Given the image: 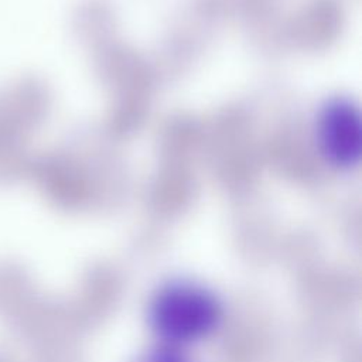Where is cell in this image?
Listing matches in <instances>:
<instances>
[{
  "mask_svg": "<svg viewBox=\"0 0 362 362\" xmlns=\"http://www.w3.org/2000/svg\"><path fill=\"white\" fill-rule=\"evenodd\" d=\"M219 317L214 294L195 283H170L158 290L150 305L156 332L171 345L205 337L216 327Z\"/></svg>",
  "mask_w": 362,
  "mask_h": 362,
  "instance_id": "obj_1",
  "label": "cell"
},
{
  "mask_svg": "<svg viewBox=\"0 0 362 362\" xmlns=\"http://www.w3.org/2000/svg\"><path fill=\"white\" fill-rule=\"evenodd\" d=\"M318 139L325 157L338 167L355 164L361 154V116L348 100L329 102L318 122Z\"/></svg>",
  "mask_w": 362,
  "mask_h": 362,
  "instance_id": "obj_2",
  "label": "cell"
},
{
  "mask_svg": "<svg viewBox=\"0 0 362 362\" xmlns=\"http://www.w3.org/2000/svg\"><path fill=\"white\" fill-rule=\"evenodd\" d=\"M137 362H189L187 356L174 345H161L147 351Z\"/></svg>",
  "mask_w": 362,
  "mask_h": 362,
  "instance_id": "obj_3",
  "label": "cell"
}]
</instances>
